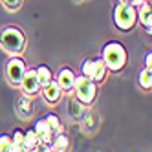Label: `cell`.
Listing matches in <instances>:
<instances>
[{
    "instance_id": "cell-1",
    "label": "cell",
    "mask_w": 152,
    "mask_h": 152,
    "mask_svg": "<svg viewBox=\"0 0 152 152\" xmlns=\"http://www.w3.org/2000/svg\"><path fill=\"white\" fill-rule=\"evenodd\" d=\"M0 46L11 55H20L26 48V37L18 28H6L0 33Z\"/></svg>"
},
{
    "instance_id": "cell-2",
    "label": "cell",
    "mask_w": 152,
    "mask_h": 152,
    "mask_svg": "<svg viewBox=\"0 0 152 152\" xmlns=\"http://www.w3.org/2000/svg\"><path fill=\"white\" fill-rule=\"evenodd\" d=\"M103 61L108 70L119 72L126 64V50L121 42H108L103 50Z\"/></svg>"
},
{
    "instance_id": "cell-3",
    "label": "cell",
    "mask_w": 152,
    "mask_h": 152,
    "mask_svg": "<svg viewBox=\"0 0 152 152\" xmlns=\"http://www.w3.org/2000/svg\"><path fill=\"white\" fill-rule=\"evenodd\" d=\"M114 22L119 29L128 31L132 29L137 22V11L132 4L128 2H119L114 9Z\"/></svg>"
},
{
    "instance_id": "cell-4",
    "label": "cell",
    "mask_w": 152,
    "mask_h": 152,
    "mask_svg": "<svg viewBox=\"0 0 152 152\" xmlns=\"http://www.w3.org/2000/svg\"><path fill=\"white\" fill-rule=\"evenodd\" d=\"M73 88H75V95H77V99L84 104H90L94 99H95V94H97V86L95 83L90 79V77H75L73 81Z\"/></svg>"
},
{
    "instance_id": "cell-5",
    "label": "cell",
    "mask_w": 152,
    "mask_h": 152,
    "mask_svg": "<svg viewBox=\"0 0 152 152\" xmlns=\"http://www.w3.org/2000/svg\"><path fill=\"white\" fill-rule=\"evenodd\" d=\"M26 72V64L24 61L20 59L18 55H15L11 61L7 62V68H6V73H7V79L11 81L13 84H20V79Z\"/></svg>"
},
{
    "instance_id": "cell-6",
    "label": "cell",
    "mask_w": 152,
    "mask_h": 152,
    "mask_svg": "<svg viewBox=\"0 0 152 152\" xmlns=\"http://www.w3.org/2000/svg\"><path fill=\"white\" fill-rule=\"evenodd\" d=\"M20 86L26 95H35L39 90H40V83H39V77H37V70H26L22 79H20Z\"/></svg>"
},
{
    "instance_id": "cell-7",
    "label": "cell",
    "mask_w": 152,
    "mask_h": 152,
    "mask_svg": "<svg viewBox=\"0 0 152 152\" xmlns=\"http://www.w3.org/2000/svg\"><path fill=\"white\" fill-rule=\"evenodd\" d=\"M33 130L37 132V136H39V139H40V143H42V145H50L51 141H53V130L50 128V125L46 123V119H44V117L39 119V121L35 123Z\"/></svg>"
},
{
    "instance_id": "cell-8",
    "label": "cell",
    "mask_w": 152,
    "mask_h": 152,
    "mask_svg": "<svg viewBox=\"0 0 152 152\" xmlns=\"http://www.w3.org/2000/svg\"><path fill=\"white\" fill-rule=\"evenodd\" d=\"M40 88H42L44 99H46L48 103H57V101H59V97H61V94H62L59 83H57V81H53V79H51L50 83H46L44 86H40Z\"/></svg>"
},
{
    "instance_id": "cell-9",
    "label": "cell",
    "mask_w": 152,
    "mask_h": 152,
    "mask_svg": "<svg viewBox=\"0 0 152 152\" xmlns=\"http://www.w3.org/2000/svg\"><path fill=\"white\" fill-rule=\"evenodd\" d=\"M73 81H75V73L70 68H62L59 72V75H57V83H59V86H61L62 92H72Z\"/></svg>"
},
{
    "instance_id": "cell-10",
    "label": "cell",
    "mask_w": 152,
    "mask_h": 152,
    "mask_svg": "<svg viewBox=\"0 0 152 152\" xmlns=\"http://www.w3.org/2000/svg\"><path fill=\"white\" fill-rule=\"evenodd\" d=\"M137 7H139V13H137L139 22H141V24H143V26L150 31V28H152V9H150V4L143 2V4L137 6Z\"/></svg>"
},
{
    "instance_id": "cell-11",
    "label": "cell",
    "mask_w": 152,
    "mask_h": 152,
    "mask_svg": "<svg viewBox=\"0 0 152 152\" xmlns=\"http://www.w3.org/2000/svg\"><path fill=\"white\" fill-rule=\"evenodd\" d=\"M40 145V139L33 128H29L28 132H24V150H37Z\"/></svg>"
},
{
    "instance_id": "cell-12",
    "label": "cell",
    "mask_w": 152,
    "mask_h": 152,
    "mask_svg": "<svg viewBox=\"0 0 152 152\" xmlns=\"http://www.w3.org/2000/svg\"><path fill=\"white\" fill-rule=\"evenodd\" d=\"M106 77V64L103 59H94V83H103Z\"/></svg>"
},
{
    "instance_id": "cell-13",
    "label": "cell",
    "mask_w": 152,
    "mask_h": 152,
    "mask_svg": "<svg viewBox=\"0 0 152 152\" xmlns=\"http://www.w3.org/2000/svg\"><path fill=\"white\" fill-rule=\"evenodd\" d=\"M68 145H70V139L64 136L62 132H59L57 137H55V141H53V145H51L48 150H66Z\"/></svg>"
},
{
    "instance_id": "cell-14",
    "label": "cell",
    "mask_w": 152,
    "mask_h": 152,
    "mask_svg": "<svg viewBox=\"0 0 152 152\" xmlns=\"http://www.w3.org/2000/svg\"><path fill=\"white\" fill-rule=\"evenodd\" d=\"M37 77H39V83L40 86H44L46 83H50L53 77H51V70L48 66H39L37 68Z\"/></svg>"
},
{
    "instance_id": "cell-15",
    "label": "cell",
    "mask_w": 152,
    "mask_h": 152,
    "mask_svg": "<svg viewBox=\"0 0 152 152\" xmlns=\"http://www.w3.org/2000/svg\"><path fill=\"white\" fill-rule=\"evenodd\" d=\"M44 119H46V123L50 125V128L53 130V134H59V132H62V125H61L59 117H57L55 114H48Z\"/></svg>"
},
{
    "instance_id": "cell-16",
    "label": "cell",
    "mask_w": 152,
    "mask_h": 152,
    "mask_svg": "<svg viewBox=\"0 0 152 152\" xmlns=\"http://www.w3.org/2000/svg\"><path fill=\"white\" fill-rule=\"evenodd\" d=\"M0 152H17L15 143L9 136H0Z\"/></svg>"
},
{
    "instance_id": "cell-17",
    "label": "cell",
    "mask_w": 152,
    "mask_h": 152,
    "mask_svg": "<svg viewBox=\"0 0 152 152\" xmlns=\"http://www.w3.org/2000/svg\"><path fill=\"white\" fill-rule=\"evenodd\" d=\"M139 84H141V88H145V90H150V86H152V73L150 70H143L139 73Z\"/></svg>"
},
{
    "instance_id": "cell-18",
    "label": "cell",
    "mask_w": 152,
    "mask_h": 152,
    "mask_svg": "<svg viewBox=\"0 0 152 152\" xmlns=\"http://www.w3.org/2000/svg\"><path fill=\"white\" fill-rule=\"evenodd\" d=\"M11 139H13V143H15V148H17V152L24 150V132H22V130H15Z\"/></svg>"
},
{
    "instance_id": "cell-19",
    "label": "cell",
    "mask_w": 152,
    "mask_h": 152,
    "mask_svg": "<svg viewBox=\"0 0 152 152\" xmlns=\"http://www.w3.org/2000/svg\"><path fill=\"white\" fill-rule=\"evenodd\" d=\"M83 75L84 77H94V59H86L84 62H83Z\"/></svg>"
},
{
    "instance_id": "cell-20",
    "label": "cell",
    "mask_w": 152,
    "mask_h": 152,
    "mask_svg": "<svg viewBox=\"0 0 152 152\" xmlns=\"http://www.w3.org/2000/svg\"><path fill=\"white\" fill-rule=\"evenodd\" d=\"M70 114L79 115L81 114V101H70Z\"/></svg>"
},
{
    "instance_id": "cell-21",
    "label": "cell",
    "mask_w": 152,
    "mask_h": 152,
    "mask_svg": "<svg viewBox=\"0 0 152 152\" xmlns=\"http://www.w3.org/2000/svg\"><path fill=\"white\" fill-rule=\"evenodd\" d=\"M4 4H6L9 9H18L20 4H22V0H4Z\"/></svg>"
},
{
    "instance_id": "cell-22",
    "label": "cell",
    "mask_w": 152,
    "mask_h": 152,
    "mask_svg": "<svg viewBox=\"0 0 152 152\" xmlns=\"http://www.w3.org/2000/svg\"><path fill=\"white\" fill-rule=\"evenodd\" d=\"M145 64H147V70H150V68H152V53H148V55H147Z\"/></svg>"
},
{
    "instance_id": "cell-23",
    "label": "cell",
    "mask_w": 152,
    "mask_h": 152,
    "mask_svg": "<svg viewBox=\"0 0 152 152\" xmlns=\"http://www.w3.org/2000/svg\"><path fill=\"white\" fill-rule=\"evenodd\" d=\"M22 110H24V112H26V114H29V112H31V106H29V103H28V101H26V99H24V101H22Z\"/></svg>"
},
{
    "instance_id": "cell-24",
    "label": "cell",
    "mask_w": 152,
    "mask_h": 152,
    "mask_svg": "<svg viewBox=\"0 0 152 152\" xmlns=\"http://www.w3.org/2000/svg\"><path fill=\"white\" fill-rule=\"evenodd\" d=\"M145 2V0H128V4H132L134 7H137V6H141V4H143Z\"/></svg>"
},
{
    "instance_id": "cell-25",
    "label": "cell",
    "mask_w": 152,
    "mask_h": 152,
    "mask_svg": "<svg viewBox=\"0 0 152 152\" xmlns=\"http://www.w3.org/2000/svg\"><path fill=\"white\" fill-rule=\"evenodd\" d=\"M117 2H128V0H117Z\"/></svg>"
}]
</instances>
